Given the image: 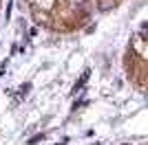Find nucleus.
<instances>
[{
    "label": "nucleus",
    "mask_w": 148,
    "mask_h": 145,
    "mask_svg": "<svg viewBox=\"0 0 148 145\" xmlns=\"http://www.w3.org/2000/svg\"><path fill=\"white\" fill-rule=\"evenodd\" d=\"M27 5H29V7H33V5H36V0H27Z\"/></svg>",
    "instance_id": "20e7f679"
},
{
    "label": "nucleus",
    "mask_w": 148,
    "mask_h": 145,
    "mask_svg": "<svg viewBox=\"0 0 148 145\" xmlns=\"http://www.w3.org/2000/svg\"><path fill=\"white\" fill-rule=\"evenodd\" d=\"M31 13H33V20H36L38 24L51 26V13H49V11H42V9H36V7H31Z\"/></svg>",
    "instance_id": "f03ea898"
},
{
    "label": "nucleus",
    "mask_w": 148,
    "mask_h": 145,
    "mask_svg": "<svg viewBox=\"0 0 148 145\" xmlns=\"http://www.w3.org/2000/svg\"><path fill=\"white\" fill-rule=\"evenodd\" d=\"M130 53L137 55L139 60H146L148 57V46H146V40H144L142 33H133L130 35Z\"/></svg>",
    "instance_id": "f257e3e1"
},
{
    "label": "nucleus",
    "mask_w": 148,
    "mask_h": 145,
    "mask_svg": "<svg viewBox=\"0 0 148 145\" xmlns=\"http://www.w3.org/2000/svg\"><path fill=\"white\" fill-rule=\"evenodd\" d=\"M36 9H42V11H51L56 7V0H36Z\"/></svg>",
    "instance_id": "7ed1b4c3"
}]
</instances>
